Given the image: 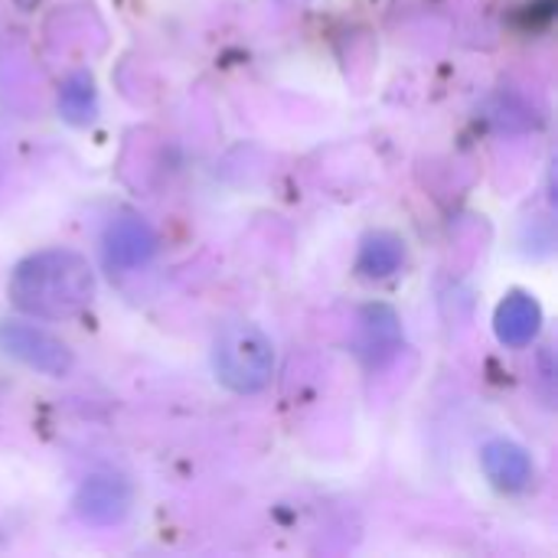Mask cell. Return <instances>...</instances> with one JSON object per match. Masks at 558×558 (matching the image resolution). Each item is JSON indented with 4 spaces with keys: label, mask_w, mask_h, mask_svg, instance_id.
<instances>
[{
    "label": "cell",
    "mask_w": 558,
    "mask_h": 558,
    "mask_svg": "<svg viewBox=\"0 0 558 558\" xmlns=\"http://www.w3.org/2000/svg\"><path fill=\"white\" fill-rule=\"evenodd\" d=\"M62 108H65V114L75 118V121L92 118V114H88V111H92V82H88L85 75H75V78L62 88Z\"/></svg>",
    "instance_id": "obj_9"
},
{
    "label": "cell",
    "mask_w": 558,
    "mask_h": 558,
    "mask_svg": "<svg viewBox=\"0 0 558 558\" xmlns=\"http://www.w3.org/2000/svg\"><path fill=\"white\" fill-rule=\"evenodd\" d=\"M128 510H131V484L118 474H95L75 494V513L95 526L121 523Z\"/></svg>",
    "instance_id": "obj_4"
},
{
    "label": "cell",
    "mask_w": 558,
    "mask_h": 558,
    "mask_svg": "<svg viewBox=\"0 0 558 558\" xmlns=\"http://www.w3.org/2000/svg\"><path fill=\"white\" fill-rule=\"evenodd\" d=\"M481 461H484V474L490 477V484H494L497 490L520 494V490H526L530 481H533V461H530V454H526L520 445L507 441V438L490 441V445L484 448Z\"/></svg>",
    "instance_id": "obj_6"
},
{
    "label": "cell",
    "mask_w": 558,
    "mask_h": 558,
    "mask_svg": "<svg viewBox=\"0 0 558 558\" xmlns=\"http://www.w3.org/2000/svg\"><path fill=\"white\" fill-rule=\"evenodd\" d=\"M154 252H157V235L137 216H121L105 229V262L111 268H121V271L141 268L150 262Z\"/></svg>",
    "instance_id": "obj_5"
},
{
    "label": "cell",
    "mask_w": 558,
    "mask_h": 558,
    "mask_svg": "<svg viewBox=\"0 0 558 558\" xmlns=\"http://www.w3.org/2000/svg\"><path fill=\"white\" fill-rule=\"evenodd\" d=\"M402 258H405V252H402V242L396 235H369L363 242V252H360L356 268L366 278H386V275L399 271Z\"/></svg>",
    "instance_id": "obj_8"
},
{
    "label": "cell",
    "mask_w": 558,
    "mask_h": 558,
    "mask_svg": "<svg viewBox=\"0 0 558 558\" xmlns=\"http://www.w3.org/2000/svg\"><path fill=\"white\" fill-rule=\"evenodd\" d=\"M497 337L507 347H530L543 327V311L533 298L526 294H510L500 307H497Z\"/></svg>",
    "instance_id": "obj_7"
},
{
    "label": "cell",
    "mask_w": 558,
    "mask_h": 558,
    "mask_svg": "<svg viewBox=\"0 0 558 558\" xmlns=\"http://www.w3.org/2000/svg\"><path fill=\"white\" fill-rule=\"evenodd\" d=\"M213 369H216L219 383L239 396L262 392L271 379V369H275L271 340L248 320L226 324L216 337Z\"/></svg>",
    "instance_id": "obj_2"
},
{
    "label": "cell",
    "mask_w": 558,
    "mask_h": 558,
    "mask_svg": "<svg viewBox=\"0 0 558 558\" xmlns=\"http://www.w3.org/2000/svg\"><path fill=\"white\" fill-rule=\"evenodd\" d=\"M92 268L75 252H39L23 258L10 275V298L36 317H69L92 301Z\"/></svg>",
    "instance_id": "obj_1"
},
{
    "label": "cell",
    "mask_w": 558,
    "mask_h": 558,
    "mask_svg": "<svg viewBox=\"0 0 558 558\" xmlns=\"http://www.w3.org/2000/svg\"><path fill=\"white\" fill-rule=\"evenodd\" d=\"M0 347L3 353H10L13 360L26 363L36 373L46 376H65L72 369V353L62 340H56L52 333L33 327V324H0Z\"/></svg>",
    "instance_id": "obj_3"
}]
</instances>
